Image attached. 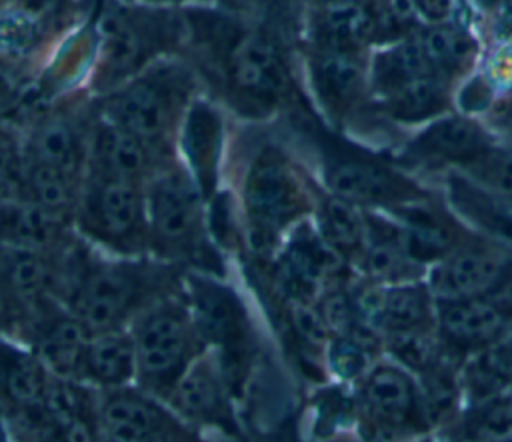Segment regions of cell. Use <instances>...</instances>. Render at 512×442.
<instances>
[{
	"label": "cell",
	"instance_id": "obj_9",
	"mask_svg": "<svg viewBox=\"0 0 512 442\" xmlns=\"http://www.w3.org/2000/svg\"><path fill=\"white\" fill-rule=\"evenodd\" d=\"M164 402H168L182 420L240 436L234 416V394L222 374L216 354L210 350L190 364Z\"/></svg>",
	"mask_w": 512,
	"mask_h": 442
},
{
	"label": "cell",
	"instance_id": "obj_28",
	"mask_svg": "<svg viewBox=\"0 0 512 442\" xmlns=\"http://www.w3.org/2000/svg\"><path fill=\"white\" fill-rule=\"evenodd\" d=\"M446 102L444 86L438 78L428 74L414 78L392 94V114L400 120L414 122L436 114Z\"/></svg>",
	"mask_w": 512,
	"mask_h": 442
},
{
	"label": "cell",
	"instance_id": "obj_25",
	"mask_svg": "<svg viewBox=\"0 0 512 442\" xmlns=\"http://www.w3.org/2000/svg\"><path fill=\"white\" fill-rule=\"evenodd\" d=\"M512 382V340L500 338L476 352L464 370V384L474 400L486 402Z\"/></svg>",
	"mask_w": 512,
	"mask_h": 442
},
{
	"label": "cell",
	"instance_id": "obj_20",
	"mask_svg": "<svg viewBox=\"0 0 512 442\" xmlns=\"http://www.w3.org/2000/svg\"><path fill=\"white\" fill-rule=\"evenodd\" d=\"M504 270L502 258L484 250L448 256L432 278V290L446 300L474 298L492 288Z\"/></svg>",
	"mask_w": 512,
	"mask_h": 442
},
{
	"label": "cell",
	"instance_id": "obj_17",
	"mask_svg": "<svg viewBox=\"0 0 512 442\" xmlns=\"http://www.w3.org/2000/svg\"><path fill=\"white\" fill-rule=\"evenodd\" d=\"M136 380V348L132 334L124 330L96 332L90 336L84 354L82 382L104 390L130 386Z\"/></svg>",
	"mask_w": 512,
	"mask_h": 442
},
{
	"label": "cell",
	"instance_id": "obj_21",
	"mask_svg": "<svg viewBox=\"0 0 512 442\" xmlns=\"http://www.w3.org/2000/svg\"><path fill=\"white\" fill-rule=\"evenodd\" d=\"M362 402L380 426H404L418 414V396L410 378L392 366L376 368L364 388Z\"/></svg>",
	"mask_w": 512,
	"mask_h": 442
},
{
	"label": "cell",
	"instance_id": "obj_10",
	"mask_svg": "<svg viewBox=\"0 0 512 442\" xmlns=\"http://www.w3.org/2000/svg\"><path fill=\"white\" fill-rule=\"evenodd\" d=\"M156 152L158 146L102 118L88 138L86 170L98 176L144 184L160 172L156 168Z\"/></svg>",
	"mask_w": 512,
	"mask_h": 442
},
{
	"label": "cell",
	"instance_id": "obj_3",
	"mask_svg": "<svg viewBox=\"0 0 512 442\" xmlns=\"http://www.w3.org/2000/svg\"><path fill=\"white\" fill-rule=\"evenodd\" d=\"M186 300L202 342L214 350L222 374L234 394L242 396L256 338L248 310L240 296L214 278L192 274L186 280Z\"/></svg>",
	"mask_w": 512,
	"mask_h": 442
},
{
	"label": "cell",
	"instance_id": "obj_8",
	"mask_svg": "<svg viewBox=\"0 0 512 442\" xmlns=\"http://www.w3.org/2000/svg\"><path fill=\"white\" fill-rule=\"evenodd\" d=\"M96 424L114 442H200L160 398L132 386L102 392L96 400Z\"/></svg>",
	"mask_w": 512,
	"mask_h": 442
},
{
	"label": "cell",
	"instance_id": "obj_33",
	"mask_svg": "<svg viewBox=\"0 0 512 442\" xmlns=\"http://www.w3.org/2000/svg\"><path fill=\"white\" fill-rule=\"evenodd\" d=\"M364 34H368V16L352 10H334L324 22V36L334 52H348Z\"/></svg>",
	"mask_w": 512,
	"mask_h": 442
},
{
	"label": "cell",
	"instance_id": "obj_40",
	"mask_svg": "<svg viewBox=\"0 0 512 442\" xmlns=\"http://www.w3.org/2000/svg\"><path fill=\"white\" fill-rule=\"evenodd\" d=\"M12 320H18V310L0 282V330H6Z\"/></svg>",
	"mask_w": 512,
	"mask_h": 442
},
{
	"label": "cell",
	"instance_id": "obj_37",
	"mask_svg": "<svg viewBox=\"0 0 512 442\" xmlns=\"http://www.w3.org/2000/svg\"><path fill=\"white\" fill-rule=\"evenodd\" d=\"M490 102V88L488 84L478 76L476 80H472L460 96V104L468 110H480Z\"/></svg>",
	"mask_w": 512,
	"mask_h": 442
},
{
	"label": "cell",
	"instance_id": "obj_22",
	"mask_svg": "<svg viewBox=\"0 0 512 442\" xmlns=\"http://www.w3.org/2000/svg\"><path fill=\"white\" fill-rule=\"evenodd\" d=\"M488 150L484 132L462 118H444L428 126L412 144V152L424 160L470 164Z\"/></svg>",
	"mask_w": 512,
	"mask_h": 442
},
{
	"label": "cell",
	"instance_id": "obj_18",
	"mask_svg": "<svg viewBox=\"0 0 512 442\" xmlns=\"http://www.w3.org/2000/svg\"><path fill=\"white\" fill-rule=\"evenodd\" d=\"M360 314L388 334L422 330L428 320V296L420 286H394L366 292L358 300Z\"/></svg>",
	"mask_w": 512,
	"mask_h": 442
},
{
	"label": "cell",
	"instance_id": "obj_39",
	"mask_svg": "<svg viewBox=\"0 0 512 442\" xmlns=\"http://www.w3.org/2000/svg\"><path fill=\"white\" fill-rule=\"evenodd\" d=\"M416 6L422 14L432 20H442L452 10V0H416Z\"/></svg>",
	"mask_w": 512,
	"mask_h": 442
},
{
	"label": "cell",
	"instance_id": "obj_30",
	"mask_svg": "<svg viewBox=\"0 0 512 442\" xmlns=\"http://www.w3.org/2000/svg\"><path fill=\"white\" fill-rule=\"evenodd\" d=\"M320 228L324 240L340 250L358 246L364 232L362 218L354 204L338 196L324 202L320 212Z\"/></svg>",
	"mask_w": 512,
	"mask_h": 442
},
{
	"label": "cell",
	"instance_id": "obj_14",
	"mask_svg": "<svg viewBox=\"0 0 512 442\" xmlns=\"http://www.w3.org/2000/svg\"><path fill=\"white\" fill-rule=\"evenodd\" d=\"M88 138L90 132H82L70 118L50 116L32 130L22 146L24 160L80 176L88 164Z\"/></svg>",
	"mask_w": 512,
	"mask_h": 442
},
{
	"label": "cell",
	"instance_id": "obj_15",
	"mask_svg": "<svg viewBox=\"0 0 512 442\" xmlns=\"http://www.w3.org/2000/svg\"><path fill=\"white\" fill-rule=\"evenodd\" d=\"M220 144L222 124L218 112L204 102L190 104L182 118V152L190 166V176L204 198L216 186Z\"/></svg>",
	"mask_w": 512,
	"mask_h": 442
},
{
	"label": "cell",
	"instance_id": "obj_19",
	"mask_svg": "<svg viewBox=\"0 0 512 442\" xmlns=\"http://www.w3.org/2000/svg\"><path fill=\"white\" fill-rule=\"evenodd\" d=\"M440 328L448 342L460 348L480 350L504 336V314L482 300H446L440 308Z\"/></svg>",
	"mask_w": 512,
	"mask_h": 442
},
{
	"label": "cell",
	"instance_id": "obj_32",
	"mask_svg": "<svg viewBox=\"0 0 512 442\" xmlns=\"http://www.w3.org/2000/svg\"><path fill=\"white\" fill-rule=\"evenodd\" d=\"M470 172L480 184L492 192L512 198V152L510 150H486L468 164Z\"/></svg>",
	"mask_w": 512,
	"mask_h": 442
},
{
	"label": "cell",
	"instance_id": "obj_13",
	"mask_svg": "<svg viewBox=\"0 0 512 442\" xmlns=\"http://www.w3.org/2000/svg\"><path fill=\"white\" fill-rule=\"evenodd\" d=\"M66 242L62 216L18 198L0 202V246L58 254Z\"/></svg>",
	"mask_w": 512,
	"mask_h": 442
},
{
	"label": "cell",
	"instance_id": "obj_44",
	"mask_svg": "<svg viewBox=\"0 0 512 442\" xmlns=\"http://www.w3.org/2000/svg\"><path fill=\"white\" fill-rule=\"evenodd\" d=\"M104 442H114V440H108V438H104Z\"/></svg>",
	"mask_w": 512,
	"mask_h": 442
},
{
	"label": "cell",
	"instance_id": "obj_16",
	"mask_svg": "<svg viewBox=\"0 0 512 442\" xmlns=\"http://www.w3.org/2000/svg\"><path fill=\"white\" fill-rule=\"evenodd\" d=\"M52 374L36 352L0 342V392L26 414H42Z\"/></svg>",
	"mask_w": 512,
	"mask_h": 442
},
{
	"label": "cell",
	"instance_id": "obj_24",
	"mask_svg": "<svg viewBox=\"0 0 512 442\" xmlns=\"http://www.w3.org/2000/svg\"><path fill=\"white\" fill-rule=\"evenodd\" d=\"M448 192L454 206L482 230L512 242V198L476 186L468 178L452 176Z\"/></svg>",
	"mask_w": 512,
	"mask_h": 442
},
{
	"label": "cell",
	"instance_id": "obj_43",
	"mask_svg": "<svg viewBox=\"0 0 512 442\" xmlns=\"http://www.w3.org/2000/svg\"><path fill=\"white\" fill-rule=\"evenodd\" d=\"M0 442H4V432H2V426H0Z\"/></svg>",
	"mask_w": 512,
	"mask_h": 442
},
{
	"label": "cell",
	"instance_id": "obj_36",
	"mask_svg": "<svg viewBox=\"0 0 512 442\" xmlns=\"http://www.w3.org/2000/svg\"><path fill=\"white\" fill-rule=\"evenodd\" d=\"M408 256L404 254L400 242H390V240H384L380 244H376L368 256H366V266L368 270L378 276V278H394L398 276L404 268V260Z\"/></svg>",
	"mask_w": 512,
	"mask_h": 442
},
{
	"label": "cell",
	"instance_id": "obj_23",
	"mask_svg": "<svg viewBox=\"0 0 512 442\" xmlns=\"http://www.w3.org/2000/svg\"><path fill=\"white\" fill-rule=\"evenodd\" d=\"M330 266V252L310 234L298 236L290 242L278 260V284L292 302H306L320 284Z\"/></svg>",
	"mask_w": 512,
	"mask_h": 442
},
{
	"label": "cell",
	"instance_id": "obj_27",
	"mask_svg": "<svg viewBox=\"0 0 512 442\" xmlns=\"http://www.w3.org/2000/svg\"><path fill=\"white\" fill-rule=\"evenodd\" d=\"M428 58L424 54L422 44L404 42L400 46L384 52L374 66L376 86L386 92H396L408 82L428 72Z\"/></svg>",
	"mask_w": 512,
	"mask_h": 442
},
{
	"label": "cell",
	"instance_id": "obj_2",
	"mask_svg": "<svg viewBox=\"0 0 512 442\" xmlns=\"http://www.w3.org/2000/svg\"><path fill=\"white\" fill-rule=\"evenodd\" d=\"M136 348V382L166 400L170 390L208 348L192 320L188 302L172 294L154 302L132 322Z\"/></svg>",
	"mask_w": 512,
	"mask_h": 442
},
{
	"label": "cell",
	"instance_id": "obj_29",
	"mask_svg": "<svg viewBox=\"0 0 512 442\" xmlns=\"http://www.w3.org/2000/svg\"><path fill=\"white\" fill-rule=\"evenodd\" d=\"M400 246L408 258L432 260L448 252L450 236L434 216L426 212H410L408 230L404 232Z\"/></svg>",
	"mask_w": 512,
	"mask_h": 442
},
{
	"label": "cell",
	"instance_id": "obj_26",
	"mask_svg": "<svg viewBox=\"0 0 512 442\" xmlns=\"http://www.w3.org/2000/svg\"><path fill=\"white\" fill-rule=\"evenodd\" d=\"M314 82L324 102L330 106H344L358 94L362 70L348 52L330 50L314 62Z\"/></svg>",
	"mask_w": 512,
	"mask_h": 442
},
{
	"label": "cell",
	"instance_id": "obj_12",
	"mask_svg": "<svg viewBox=\"0 0 512 442\" xmlns=\"http://www.w3.org/2000/svg\"><path fill=\"white\" fill-rule=\"evenodd\" d=\"M326 182L332 192L352 204L406 202L412 186L390 170L356 158H334L326 166Z\"/></svg>",
	"mask_w": 512,
	"mask_h": 442
},
{
	"label": "cell",
	"instance_id": "obj_5",
	"mask_svg": "<svg viewBox=\"0 0 512 442\" xmlns=\"http://www.w3.org/2000/svg\"><path fill=\"white\" fill-rule=\"evenodd\" d=\"M74 218L90 240L126 258L150 248L144 184L88 172Z\"/></svg>",
	"mask_w": 512,
	"mask_h": 442
},
{
	"label": "cell",
	"instance_id": "obj_4",
	"mask_svg": "<svg viewBox=\"0 0 512 442\" xmlns=\"http://www.w3.org/2000/svg\"><path fill=\"white\" fill-rule=\"evenodd\" d=\"M202 192L184 170L158 172L146 186L150 250L158 256L206 264Z\"/></svg>",
	"mask_w": 512,
	"mask_h": 442
},
{
	"label": "cell",
	"instance_id": "obj_1",
	"mask_svg": "<svg viewBox=\"0 0 512 442\" xmlns=\"http://www.w3.org/2000/svg\"><path fill=\"white\" fill-rule=\"evenodd\" d=\"M174 272L142 258L68 262L64 304L96 332L122 330L154 302L172 294Z\"/></svg>",
	"mask_w": 512,
	"mask_h": 442
},
{
	"label": "cell",
	"instance_id": "obj_42",
	"mask_svg": "<svg viewBox=\"0 0 512 442\" xmlns=\"http://www.w3.org/2000/svg\"><path fill=\"white\" fill-rule=\"evenodd\" d=\"M484 6H494V4H498V2H502V0H480Z\"/></svg>",
	"mask_w": 512,
	"mask_h": 442
},
{
	"label": "cell",
	"instance_id": "obj_31",
	"mask_svg": "<svg viewBox=\"0 0 512 442\" xmlns=\"http://www.w3.org/2000/svg\"><path fill=\"white\" fill-rule=\"evenodd\" d=\"M424 54L430 64L444 70L462 66L472 54V40L456 28H434L422 40Z\"/></svg>",
	"mask_w": 512,
	"mask_h": 442
},
{
	"label": "cell",
	"instance_id": "obj_11",
	"mask_svg": "<svg viewBox=\"0 0 512 442\" xmlns=\"http://www.w3.org/2000/svg\"><path fill=\"white\" fill-rule=\"evenodd\" d=\"M222 42V64L236 90L260 102H272L282 94L286 76L274 46L250 32H232Z\"/></svg>",
	"mask_w": 512,
	"mask_h": 442
},
{
	"label": "cell",
	"instance_id": "obj_6",
	"mask_svg": "<svg viewBox=\"0 0 512 442\" xmlns=\"http://www.w3.org/2000/svg\"><path fill=\"white\" fill-rule=\"evenodd\" d=\"M188 80L176 66H154L104 100L102 118L158 146L186 112Z\"/></svg>",
	"mask_w": 512,
	"mask_h": 442
},
{
	"label": "cell",
	"instance_id": "obj_38",
	"mask_svg": "<svg viewBox=\"0 0 512 442\" xmlns=\"http://www.w3.org/2000/svg\"><path fill=\"white\" fill-rule=\"evenodd\" d=\"M242 442H298V438H296V428H294L292 420H286L278 428L268 430L258 436H252V438H246Z\"/></svg>",
	"mask_w": 512,
	"mask_h": 442
},
{
	"label": "cell",
	"instance_id": "obj_7",
	"mask_svg": "<svg viewBox=\"0 0 512 442\" xmlns=\"http://www.w3.org/2000/svg\"><path fill=\"white\" fill-rule=\"evenodd\" d=\"M242 202L250 246L258 254H268L284 226L300 214L302 190L290 166L266 150L248 168Z\"/></svg>",
	"mask_w": 512,
	"mask_h": 442
},
{
	"label": "cell",
	"instance_id": "obj_34",
	"mask_svg": "<svg viewBox=\"0 0 512 442\" xmlns=\"http://www.w3.org/2000/svg\"><path fill=\"white\" fill-rule=\"evenodd\" d=\"M24 192V148L0 134V202L18 200Z\"/></svg>",
	"mask_w": 512,
	"mask_h": 442
},
{
	"label": "cell",
	"instance_id": "obj_41",
	"mask_svg": "<svg viewBox=\"0 0 512 442\" xmlns=\"http://www.w3.org/2000/svg\"><path fill=\"white\" fill-rule=\"evenodd\" d=\"M498 34L512 38V4L504 10V14L498 20Z\"/></svg>",
	"mask_w": 512,
	"mask_h": 442
},
{
	"label": "cell",
	"instance_id": "obj_35",
	"mask_svg": "<svg viewBox=\"0 0 512 442\" xmlns=\"http://www.w3.org/2000/svg\"><path fill=\"white\" fill-rule=\"evenodd\" d=\"M330 360H332L334 370L340 376L354 378L360 372H364V368L368 366V360H370L368 344L358 340L356 336H340L332 344Z\"/></svg>",
	"mask_w": 512,
	"mask_h": 442
}]
</instances>
